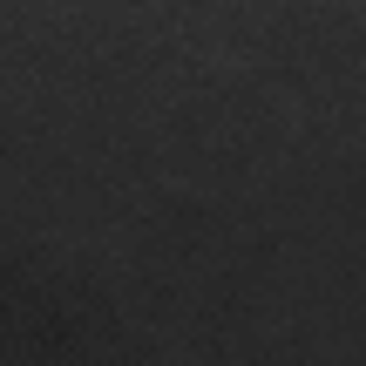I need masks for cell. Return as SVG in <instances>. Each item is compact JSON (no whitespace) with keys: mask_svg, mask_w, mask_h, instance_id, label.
<instances>
[]
</instances>
